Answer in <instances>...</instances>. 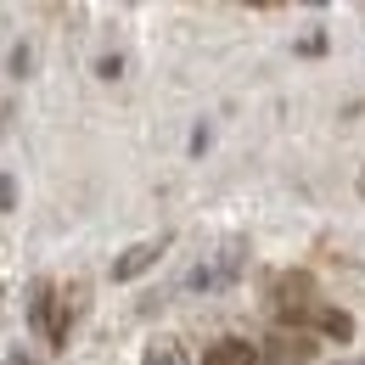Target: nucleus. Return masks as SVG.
<instances>
[{
    "instance_id": "f03ea898",
    "label": "nucleus",
    "mask_w": 365,
    "mask_h": 365,
    "mask_svg": "<svg viewBox=\"0 0 365 365\" xmlns=\"http://www.w3.org/2000/svg\"><path fill=\"white\" fill-rule=\"evenodd\" d=\"M202 365H259V349H253L247 337H220V343L202 354Z\"/></svg>"
},
{
    "instance_id": "6e6552de",
    "label": "nucleus",
    "mask_w": 365,
    "mask_h": 365,
    "mask_svg": "<svg viewBox=\"0 0 365 365\" xmlns=\"http://www.w3.org/2000/svg\"><path fill=\"white\" fill-rule=\"evenodd\" d=\"M11 365H34V360H29V354H11Z\"/></svg>"
},
{
    "instance_id": "423d86ee",
    "label": "nucleus",
    "mask_w": 365,
    "mask_h": 365,
    "mask_svg": "<svg viewBox=\"0 0 365 365\" xmlns=\"http://www.w3.org/2000/svg\"><path fill=\"white\" fill-rule=\"evenodd\" d=\"M140 365H185V354H180V343L163 337V343H152V349L140 354Z\"/></svg>"
},
{
    "instance_id": "20e7f679",
    "label": "nucleus",
    "mask_w": 365,
    "mask_h": 365,
    "mask_svg": "<svg viewBox=\"0 0 365 365\" xmlns=\"http://www.w3.org/2000/svg\"><path fill=\"white\" fill-rule=\"evenodd\" d=\"M230 270H236V247H225L214 264H197V270H191V287H197V292H214L220 281H230Z\"/></svg>"
},
{
    "instance_id": "7ed1b4c3",
    "label": "nucleus",
    "mask_w": 365,
    "mask_h": 365,
    "mask_svg": "<svg viewBox=\"0 0 365 365\" xmlns=\"http://www.w3.org/2000/svg\"><path fill=\"white\" fill-rule=\"evenodd\" d=\"M29 320H34V331L51 337V343H62V337H68V331L51 320V287H46V281H40V287H34V298H29Z\"/></svg>"
},
{
    "instance_id": "1a4fd4ad",
    "label": "nucleus",
    "mask_w": 365,
    "mask_h": 365,
    "mask_svg": "<svg viewBox=\"0 0 365 365\" xmlns=\"http://www.w3.org/2000/svg\"><path fill=\"white\" fill-rule=\"evenodd\" d=\"M343 365H365V360H343Z\"/></svg>"
},
{
    "instance_id": "39448f33",
    "label": "nucleus",
    "mask_w": 365,
    "mask_h": 365,
    "mask_svg": "<svg viewBox=\"0 0 365 365\" xmlns=\"http://www.w3.org/2000/svg\"><path fill=\"white\" fill-rule=\"evenodd\" d=\"M320 331L337 337V343H349V337H354V320L343 315V309H320Z\"/></svg>"
},
{
    "instance_id": "0eeeda50",
    "label": "nucleus",
    "mask_w": 365,
    "mask_h": 365,
    "mask_svg": "<svg viewBox=\"0 0 365 365\" xmlns=\"http://www.w3.org/2000/svg\"><path fill=\"white\" fill-rule=\"evenodd\" d=\"M11 202H17V185H11V175H0V214H6Z\"/></svg>"
},
{
    "instance_id": "f257e3e1",
    "label": "nucleus",
    "mask_w": 365,
    "mask_h": 365,
    "mask_svg": "<svg viewBox=\"0 0 365 365\" xmlns=\"http://www.w3.org/2000/svg\"><path fill=\"white\" fill-rule=\"evenodd\" d=\"M163 247H169V236H158V242H135L124 259H113V281H135L146 264H158V259H163Z\"/></svg>"
}]
</instances>
